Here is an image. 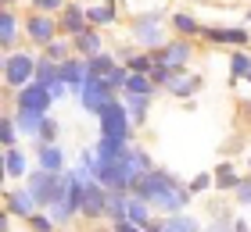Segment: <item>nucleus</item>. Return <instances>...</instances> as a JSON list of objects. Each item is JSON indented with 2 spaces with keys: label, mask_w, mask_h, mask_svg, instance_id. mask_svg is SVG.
I'll return each mask as SVG.
<instances>
[{
  "label": "nucleus",
  "mask_w": 251,
  "mask_h": 232,
  "mask_svg": "<svg viewBox=\"0 0 251 232\" xmlns=\"http://www.w3.org/2000/svg\"><path fill=\"white\" fill-rule=\"evenodd\" d=\"M15 107H29V111H43V114H47L54 107V97H50V89L43 86V83L32 79L29 86L15 89Z\"/></svg>",
  "instance_id": "1a4fd4ad"
},
{
  "label": "nucleus",
  "mask_w": 251,
  "mask_h": 232,
  "mask_svg": "<svg viewBox=\"0 0 251 232\" xmlns=\"http://www.w3.org/2000/svg\"><path fill=\"white\" fill-rule=\"evenodd\" d=\"M0 79H4L7 89H22L36 79V54L29 50H11L0 61Z\"/></svg>",
  "instance_id": "f257e3e1"
},
{
  "label": "nucleus",
  "mask_w": 251,
  "mask_h": 232,
  "mask_svg": "<svg viewBox=\"0 0 251 232\" xmlns=\"http://www.w3.org/2000/svg\"><path fill=\"white\" fill-rule=\"evenodd\" d=\"M248 72H251V54H248V46H237V54H230V79L244 83Z\"/></svg>",
  "instance_id": "cd10ccee"
},
{
  "label": "nucleus",
  "mask_w": 251,
  "mask_h": 232,
  "mask_svg": "<svg viewBox=\"0 0 251 232\" xmlns=\"http://www.w3.org/2000/svg\"><path fill=\"white\" fill-rule=\"evenodd\" d=\"M0 4H4V7H11V4H15V0H0Z\"/></svg>",
  "instance_id": "37998d69"
},
{
  "label": "nucleus",
  "mask_w": 251,
  "mask_h": 232,
  "mask_svg": "<svg viewBox=\"0 0 251 232\" xmlns=\"http://www.w3.org/2000/svg\"><path fill=\"white\" fill-rule=\"evenodd\" d=\"M169 25H173L179 36H187V40H194V36H201V32H204V25L194 15H187V11H176V15L169 18Z\"/></svg>",
  "instance_id": "b1692460"
},
{
  "label": "nucleus",
  "mask_w": 251,
  "mask_h": 232,
  "mask_svg": "<svg viewBox=\"0 0 251 232\" xmlns=\"http://www.w3.org/2000/svg\"><path fill=\"white\" fill-rule=\"evenodd\" d=\"M18 122H15V114H0V147H18Z\"/></svg>",
  "instance_id": "2f4dec72"
},
{
  "label": "nucleus",
  "mask_w": 251,
  "mask_h": 232,
  "mask_svg": "<svg viewBox=\"0 0 251 232\" xmlns=\"http://www.w3.org/2000/svg\"><path fill=\"white\" fill-rule=\"evenodd\" d=\"M86 57H79V54H72L68 61H61V83L68 86V93H75L79 97V89H83V83H86Z\"/></svg>",
  "instance_id": "ddd939ff"
},
{
  "label": "nucleus",
  "mask_w": 251,
  "mask_h": 232,
  "mask_svg": "<svg viewBox=\"0 0 251 232\" xmlns=\"http://www.w3.org/2000/svg\"><path fill=\"white\" fill-rule=\"evenodd\" d=\"M36 165L47 171H65V154L58 143H36Z\"/></svg>",
  "instance_id": "6ab92c4d"
},
{
  "label": "nucleus",
  "mask_w": 251,
  "mask_h": 232,
  "mask_svg": "<svg viewBox=\"0 0 251 232\" xmlns=\"http://www.w3.org/2000/svg\"><path fill=\"white\" fill-rule=\"evenodd\" d=\"M162 225H165V232H201V225L194 222L190 214H183V211H179V214H165Z\"/></svg>",
  "instance_id": "c756f323"
},
{
  "label": "nucleus",
  "mask_w": 251,
  "mask_h": 232,
  "mask_svg": "<svg viewBox=\"0 0 251 232\" xmlns=\"http://www.w3.org/2000/svg\"><path fill=\"white\" fill-rule=\"evenodd\" d=\"M154 89H158V86L151 83V75H147V72H129L122 93H144V97H154Z\"/></svg>",
  "instance_id": "c85d7f7f"
},
{
  "label": "nucleus",
  "mask_w": 251,
  "mask_h": 232,
  "mask_svg": "<svg viewBox=\"0 0 251 232\" xmlns=\"http://www.w3.org/2000/svg\"><path fill=\"white\" fill-rule=\"evenodd\" d=\"M165 25L169 18L162 11H144V15L133 18V40L144 46V50H158V46L165 43Z\"/></svg>",
  "instance_id": "f03ea898"
},
{
  "label": "nucleus",
  "mask_w": 251,
  "mask_h": 232,
  "mask_svg": "<svg viewBox=\"0 0 251 232\" xmlns=\"http://www.w3.org/2000/svg\"><path fill=\"white\" fill-rule=\"evenodd\" d=\"M43 118H47L43 111L15 107V122H18V129H22V136H25V139H36V136H40V129H43Z\"/></svg>",
  "instance_id": "a211bd4d"
},
{
  "label": "nucleus",
  "mask_w": 251,
  "mask_h": 232,
  "mask_svg": "<svg viewBox=\"0 0 251 232\" xmlns=\"http://www.w3.org/2000/svg\"><path fill=\"white\" fill-rule=\"evenodd\" d=\"M25 36L36 46H47L54 36H58V15H47V11H32V15H25Z\"/></svg>",
  "instance_id": "6e6552de"
},
{
  "label": "nucleus",
  "mask_w": 251,
  "mask_h": 232,
  "mask_svg": "<svg viewBox=\"0 0 251 232\" xmlns=\"http://www.w3.org/2000/svg\"><path fill=\"white\" fill-rule=\"evenodd\" d=\"M90 29V18H86V7L83 4H68L58 11V32L61 36H68V40H75V36H83V32Z\"/></svg>",
  "instance_id": "9d476101"
},
{
  "label": "nucleus",
  "mask_w": 251,
  "mask_h": 232,
  "mask_svg": "<svg viewBox=\"0 0 251 232\" xmlns=\"http://www.w3.org/2000/svg\"><path fill=\"white\" fill-rule=\"evenodd\" d=\"M154 54V61L158 64H169V68H187V61H190V54H194V43L187 40V36H176V40H165L158 50H151Z\"/></svg>",
  "instance_id": "0eeeda50"
},
{
  "label": "nucleus",
  "mask_w": 251,
  "mask_h": 232,
  "mask_svg": "<svg viewBox=\"0 0 251 232\" xmlns=\"http://www.w3.org/2000/svg\"><path fill=\"white\" fill-rule=\"evenodd\" d=\"M129 193H133V190H111V196H108V218H111V222L126 218V207H129Z\"/></svg>",
  "instance_id": "7c9ffc66"
},
{
  "label": "nucleus",
  "mask_w": 251,
  "mask_h": 232,
  "mask_svg": "<svg viewBox=\"0 0 251 232\" xmlns=\"http://www.w3.org/2000/svg\"><path fill=\"white\" fill-rule=\"evenodd\" d=\"M43 54H47V57H54V61H68V57H72L75 54V43L72 40H68V36H61V32H58V36H54L47 46H43Z\"/></svg>",
  "instance_id": "bb28decb"
},
{
  "label": "nucleus",
  "mask_w": 251,
  "mask_h": 232,
  "mask_svg": "<svg viewBox=\"0 0 251 232\" xmlns=\"http://www.w3.org/2000/svg\"><path fill=\"white\" fill-rule=\"evenodd\" d=\"M244 83H248V86H251V72H248V75H244Z\"/></svg>",
  "instance_id": "c03bdc74"
},
{
  "label": "nucleus",
  "mask_w": 251,
  "mask_h": 232,
  "mask_svg": "<svg viewBox=\"0 0 251 232\" xmlns=\"http://www.w3.org/2000/svg\"><path fill=\"white\" fill-rule=\"evenodd\" d=\"M97 122H100V136H122V139L133 136V118H129V111H126V104L119 97H111L104 104V111L97 114Z\"/></svg>",
  "instance_id": "20e7f679"
},
{
  "label": "nucleus",
  "mask_w": 251,
  "mask_h": 232,
  "mask_svg": "<svg viewBox=\"0 0 251 232\" xmlns=\"http://www.w3.org/2000/svg\"><path fill=\"white\" fill-rule=\"evenodd\" d=\"M4 211H11L15 218H29V214L40 211V204H36V196H32V190L25 186V190H11V193H4Z\"/></svg>",
  "instance_id": "f8f14e48"
},
{
  "label": "nucleus",
  "mask_w": 251,
  "mask_h": 232,
  "mask_svg": "<svg viewBox=\"0 0 251 232\" xmlns=\"http://www.w3.org/2000/svg\"><path fill=\"white\" fill-rule=\"evenodd\" d=\"M233 232H251V222H244V218H237V222H233Z\"/></svg>",
  "instance_id": "a19ab883"
},
{
  "label": "nucleus",
  "mask_w": 251,
  "mask_h": 232,
  "mask_svg": "<svg viewBox=\"0 0 251 232\" xmlns=\"http://www.w3.org/2000/svg\"><path fill=\"white\" fill-rule=\"evenodd\" d=\"M248 175H251V161H248Z\"/></svg>",
  "instance_id": "a18cd8bd"
},
{
  "label": "nucleus",
  "mask_w": 251,
  "mask_h": 232,
  "mask_svg": "<svg viewBox=\"0 0 251 232\" xmlns=\"http://www.w3.org/2000/svg\"><path fill=\"white\" fill-rule=\"evenodd\" d=\"M65 4H68V0H36L32 7H36V11H47V15H58Z\"/></svg>",
  "instance_id": "4c0bfd02"
},
{
  "label": "nucleus",
  "mask_w": 251,
  "mask_h": 232,
  "mask_svg": "<svg viewBox=\"0 0 251 232\" xmlns=\"http://www.w3.org/2000/svg\"><path fill=\"white\" fill-rule=\"evenodd\" d=\"M237 204H244V207H251V175L248 179H241V182H237Z\"/></svg>",
  "instance_id": "e433bc0d"
},
{
  "label": "nucleus",
  "mask_w": 251,
  "mask_h": 232,
  "mask_svg": "<svg viewBox=\"0 0 251 232\" xmlns=\"http://www.w3.org/2000/svg\"><path fill=\"white\" fill-rule=\"evenodd\" d=\"M111 97H119V93L108 86V79H100V75H94V72H86V83H83V89H79V107L97 118Z\"/></svg>",
  "instance_id": "7ed1b4c3"
},
{
  "label": "nucleus",
  "mask_w": 251,
  "mask_h": 232,
  "mask_svg": "<svg viewBox=\"0 0 251 232\" xmlns=\"http://www.w3.org/2000/svg\"><path fill=\"white\" fill-rule=\"evenodd\" d=\"M119 100L126 104V111H129L133 125H144V122H147V107H151V97H144V93H119Z\"/></svg>",
  "instance_id": "412c9836"
},
{
  "label": "nucleus",
  "mask_w": 251,
  "mask_h": 232,
  "mask_svg": "<svg viewBox=\"0 0 251 232\" xmlns=\"http://www.w3.org/2000/svg\"><path fill=\"white\" fill-rule=\"evenodd\" d=\"M126 79H129V68H126V64H119L115 72L108 75V86L115 89V93H122V89H126Z\"/></svg>",
  "instance_id": "f704fd0d"
},
{
  "label": "nucleus",
  "mask_w": 251,
  "mask_h": 232,
  "mask_svg": "<svg viewBox=\"0 0 251 232\" xmlns=\"http://www.w3.org/2000/svg\"><path fill=\"white\" fill-rule=\"evenodd\" d=\"M18 29H25V21H18V15L11 7H0V46H4V54L15 50Z\"/></svg>",
  "instance_id": "4468645a"
},
{
  "label": "nucleus",
  "mask_w": 251,
  "mask_h": 232,
  "mask_svg": "<svg viewBox=\"0 0 251 232\" xmlns=\"http://www.w3.org/2000/svg\"><path fill=\"white\" fill-rule=\"evenodd\" d=\"M108 196H111V190H108L104 182H97V179L83 182V196H79V214H83V218H104V214H108Z\"/></svg>",
  "instance_id": "423d86ee"
},
{
  "label": "nucleus",
  "mask_w": 251,
  "mask_h": 232,
  "mask_svg": "<svg viewBox=\"0 0 251 232\" xmlns=\"http://www.w3.org/2000/svg\"><path fill=\"white\" fill-rule=\"evenodd\" d=\"M190 196H194V193H190V186H176V190H169L154 207H158V211H165V214H179V211H183V207L190 204Z\"/></svg>",
  "instance_id": "aec40b11"
},
{
  "label": "nucleus",
  "mask_w": 251,
  "mask_h": 232,
  "mask_svg": "<svg viewBox=\"0 0 251 232\" xmlns=\"http://www.w3.org/2000/svg\"><path fill=\"white\" fill-rule=\"evenodd\" d=\"M204 86V79L201 75H187V72H179L173 83H169V97H176V100H190V97H198Z\"/></svg>",
  "instance_id": "2eb2a0df"
},
{
  "label": "nucleus",
  "mask_w": 251,
  "mask_h": 232,
  "mask_svg": "<svg viewBox=\"0 0 251 232\" xmlns=\"http://www.w3.org/2000/svg\"><path fill=\"white\" fill-rule=\"evenodd\" d=\"M215 179H212V171H201L198 179H190V193H204V190H212Z\"/></svg>",
  "instance_id": "c9c22d12"
},
{
  "label": "nucleus",
  "mask_w": 251,
  "mask_h": 232,
  "mask_svg": "<svg viewBox=\"0 0 251 232\" xmlns=\"http://www.w3.org/2000/svg\"><path fill=\"white\" fill-rule=\"evenodd\" d=\"M47 89H50V97H54V100H61L65 93H68V86L61 83V79H54V83H47Z\"/></svg>",
  "instance_id": "ea45409f"
},
{
  "label": "nucleus",
  "mask_w": 251,
  "mask_h": 232,
  "mask_svg": "<svg viewBox=\"0 0 251 232\" xmlns=\"http://www.w3.org/2000/svg\"><path fill=\"white\" fill-rule=\"evenodd\" d=\"M61 136V125H58V118H43V129H40V136H36V143H54V139Z\"/></svg>",
  "instance_id": "72a5a7b5"
},
{
  "label": "nucleus",
  "mask_w": 251,
  "mask_h": 232,
  "mask_svg": "<svg viewBox=\"0 0 251 232\" xmlns=\"http://www.w3.org/2000/svg\"><path fill=\"white\" fill-rule=\"evenodd\" d=\"M176 186H179V182L169 175V171L151 168V171H144V175L133 182V193H136V196H144V200H151V204H158L169 190H176Z\"/></svg>",
  "instance_id": "39448f33"
},
{
  "label": "nucleus",
  "mask_w": 251,
  "mask_h": 232,
  "mask_svg": "<svg viewBox=\"0 0 251 232\" xmlns=\"http://www.w3.org/2000/svg\"><path fill=\"white\" fill-rule=\"evenodd\" d=\"M201 40H208L215 46H248L251 43V32L241 25H204Z\"/></svg>",
  "instance_id": "9b49d317"
},
{
  "label": "nucleus",
  "mask_w": 251,
  "mask_h": 232,
  "mask_svg": "<svg viewBox=\"0 0 251 232\" xmlns=\"http://www.w3.org/2000/svg\"><path fill=\"white\" fill-rule=\"evenodd\" d=\"M29 4H36V0H29Z\"/></svg>",
  "instance_id": "de8ad7c7"
},
{
  "label": "nucleus",
  "mask_w": 251,
  "mask_h": 232,
  "mask_svg": "<svg viewBox=\"0 0 251 232\" xmlns=\"http://www.w3.org/2000/svg\"><path fill=\"white\" fill-rule=\"evenodd\" d=\"M248 18H251V7H248Z\"/></svg>",
  "instance_id": "49530a36"
},
{
  "label": "nucleus",
  "mask_w": 251,
  "mask_h": 232,
  "mask_svg": "<svg viewBox=\"0 0 251 232\" xmlns=\"http://www.w3.org/2000/svg\"><path fill=\"white\" fill-rule=\"evenodd\" d=\"M111 232H144V229L133 225L129 218H119V222H111Z\"/></svg>",
  "instance_id": "58836bf2"
},
{
  "label": "nucleus",
  "mask_w": 251,
  "mask_h": 232,
  "mask_svg": "<svg viewBox=\"0 0 251 232\" xmlns=\"http://www.w3.org/2000/svg\"><path fill=\"white\" fill-rule=\"evenodd\" d=\"M72 43H75V54H79V57H94V54L104 50V40H100V32H97L94 25H90L83 36H75Z\"/></svg>",
  "instance_id": "4be33fe9"
},
{
  "label": "nucleus",
  "mask_w": 251,
  "mask_h": 232,
  "mask_svg": "<svg viewBox=\"0 0 251 232\" xmlns=\"http://www.w3.org/2000/svg\"><path fill=\"white\" fill-rule=\"evenodd\" d=\"M119 64H122L119 57H115V54H104V50H100V54H94V57H86V68H90L94 75H100V79H108V75L115 72Z\"/></svg>",
  "instance_id": "393cba45"
},
{
  "label": "nucleus",
  "mask_w": 251,
  "mask_h": 232,
  "mask_svg": "<svg viewBox=\"0 0 251 232\" xmlns=\"http://www.w3.org/2000/svg\"><path fill=\"white\" fill-rule=\"evenodd\" d=\"M144 232H165V225H162V222H151V225H147Z\"/></svg>",
  "instance_id": "79ce46f5"
},
{
  "label": "nucleus",
  "mask_w": 251,
  "mask_h": 232,
  "mask_svg": "<svg viewBox=\"0 0 251 232\" xmlns=\"http://www.w3.org/2000/svg\"><path fill=\"white\" fill-rule=\"evenodd\" d=\"M212 179H215V190L226 193V190H237V182H241V175L233 171L230 161H223V165H215L212 168Z\"/></svg>",
  "instance_id": "a878e982"
},
{
  "label": "nucleus",
  "mask_w": 251,
  "mask_h": 232,
  "mask_svg": "<svg viewBox=\"0 0 251 232\" xmlns=\"http://www.w3.org/2000/svg\"><path fill=\"white\" fill-rule=\"evenodd\" d=\"M25 225H29L32 232H54V229H58V225H54V218H50V211H43V207H40L36 214L25 218Z\"/></svg>",
  "instance_id": "473e14b6"
},
{
  "label": "nucleus",
  "mask_w": 251,
  "mask_h": 232,
  "mask_svg": "<svg viewBox=\"0 0 251 232\" xmlns=\"http://www.w3.org/2000/svg\"><path fill=\"white\" fill-rule=\"evenodd\" d=\"M126 218H129L133 225L147 229V225L154 222V204H151V200H144V196H136V193H129V207H126Z\"/></svg>",
  "instance_id": "f3484780"
},
{
  "label": "nucleus",
  "mask_w": 251,
  "mask_h": 232,
  "mask_svg": "<svg viewBox=\"0 0 251 232\" xmlns=\"http://www.w3.org/2000/svg\"><path fill=\"white\" fill-rule=\"evenodd\" d=\"M86 18H90V25H94V29L115 25V21H119V7H115V0H108V4H100V7H86Z\"/></svg>",
  "instance_id": "5701e85b"
},
{
  "label": "nucleus",
  "mask_w": 251,
  "mask_h": 232,
  "mask_svg": "<svg viewBox=\"0 0 251 232\" xmlns=\"http://www.w3.org/2000/svg\"><path fill=\"white\" fill-rule=\"evenodd\" d=\"M29 157H25V150H18V147H4V175L7 179H25L29 175Z\"/></svg>",
  "instance_id": "dca6fc26"
}]
</instances>
